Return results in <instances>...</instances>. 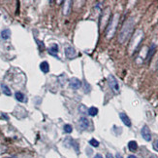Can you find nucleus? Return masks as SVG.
Listing matches in <instances>:
<instances>
[{
	"instance_id": "20e7f679",
	"label": "nucleus",
	"mask_w": 158,
	"mask_h": 158,
	"mask_svg": "<svg viewBox=\"0 0 158 158\" xmlns=\"http://www.w3.org/2000/svg\"><path fill=\"white\" fill-rule=\"evenodd\" d=\"M108 83H109V86L111 87V89L113 90L114 93H118L119 92V85H118V80H116L114 75L110 74L108 76Z\"/></svg>"
},
{
	"instance_id": "4468645a",
	"label": "nucleus",
	"mask_w": 158,
	"mask_h": 158,
	"mask_svg": "<svg viewBox=\"0 0 158 158\" xmlns=\"http://www.w3.org/2000/svg\"><path fill=\"white\" fill-rule=\"evenodd\" d=\"M1 89H2V92H3L4 95H6V96H12V92H11L10 88L8 87L6 84H1Z\"/></svg>"
},
{
	"instance_id": "f3484780",
	"label": "nucleus",
	"mask_w": 158,
	"mask_h": 158,
	"mask_svg": "<svg viewBox=\"0 0 158 158\" xmlns=\"http://www.w3.org/2000/svg\"><path fill=\"white\" fill-rule=\"evenodd\" d=\"M15 98L17 99V100H18V102H21V103L25 102V97H24V95L21 93V92H16Z\"/></svg>"
},
{
	"instance_id": "cd10ccee",
	"label": "nucleus",
	"mask_w": 158,
	"mask_h": 158,
	"mask_svg": "<svg viewBox=\"0 0 158 158\" xmlns=\"http://www.w3.org/2000/svg\"><path fill=\"white\" fill-rule=\"evenodd\" d=\"M150 158H157V157H156V156H151Z\"/></svg>"
},
{
	"instance_id": "0eeeda50",
	"label": "nucleus",
	"mask_w": 158,
	"mask_h": 158,
	"mask_svg": "<svg viewBox=\"0 0 158 158\" xmlns=\"http://www.w3.org/2000/svg\"><path fill=\"white\" fill-rule=\"evenodd\" d=\"M65 56H66L67 59L73 60L77 56V52L73 47H66L65 48Z\"/></svg>"
},
{
	"instance_id": "7ed1b4c3",
	"label": "nucleus",
	"mask_w": 158,
	"mask_h": 158,
	"mask_svg": "<svg viewBox=\"0 0 158 158\" xmlns=\"http://www.w3.org/2000/svg\"><path fill=\"white\" fill-rule=\"evenodd\" d=\"M118 21H119V14H114L113 17L111 18L110 21H109L107 28H106V35H107L109 39H111L114 35V33H116V28H118Z\"/></svg>"
},
{
	"instance_id": "dca6fc26",
	"label": "nucleus",
	"mask_w": 158,
	"mask_h": 158,
	"mask_svg": "<svg viewBox=\"0 0 158 158\" xmlns=\"http://www.w3.org/2000/svg\"><path fill=\"white\" fill-rule=\"evenodd\" d=\"M11 36V30L9 28H5L3 29V30L1 31V37H2V39H9Z\"/></svg>"
},
{
	"instance_id": "6ab92c4d",
	"label": "nucleus",
	"mask_w": 158,
	"mask_h": 158,
	"mask_svg": "<svg viewBox=\"0 0 158 158\" xmlns=\"http://www.w3.org/2000/svg\"><path fill=\"white\" fill-rule=\"evenodd\" d=\"M88 114L90 116H95L98 114V108L95 107H91L90 108H88Z\"/></svg>"
},
{
	"instance_id": "2eb2a0df",
	"label": "nucleus",
	"mask_w": 158,
	"mask_h": 158,
	"mask_svg": "<svg viewBox=\"0 0 158 158\" xmlns=\"http://www.w3.org/2000/svg\"><path fill=\"white\" fill-rule=\"evenodd\" d=\"M71 1H66L64 2V6H63V14L64 15H68L70 13L71 10Z\"/></svg>"
},
{
	"instance_id": "393cba45",
	"label": "nucleus",
	"mask_w": 158,
	"mask_h": 158,
	"mask_svg": "<svg viewBox=\"0 0 158 158\" xmlns=\"http://www.w3.org/2000/svg\"><path fill=\"white\" fill-rule=\"evenodd\" d=\"M86 151H88V154L89 155V156H90V155L92 154V150H90V151H89V149H88H88H86Z\"/></svg>"
},
{
	"instance_id": "9b49d317",
	"label": "nucleus",
	"mask_w": 158,
	"mask_h": 158,
	"mask_svg": "<svg viewBox=\"0 0 158 158\" xmlns=\"http://www.w3.org/2000/svg\"><path fill=\"white\" fill-rule=\"evenodd\" d=\"M40 69L42 72L44 73H48L50 71V65H49L48 62H42L40 64Z\"/></svg>"
},
{
	"instance_id": "ddd939ff",
	"label": "nucleus",
	"mask_w": 158,
	"mask_h": 158,
	"mask_svg": "<svg viewBox=\"0 0 158 158\" xmlns=\"http://www.w3.org/2000/svg\"><path fill=\"white\" fill-rule=\"evenodd\" d=\"M128 148L130 151H136L138 149V143L135 141H130L128 143Z\"/></svg>"
},
{
	"instance_id": "1a4fd4ad",
	"label": "nucleus",
	"mask_w": 158,
	"mask_h": 158,
	"mask_svg": "<svg viewBox=\"0 0 158 158\" xmlns=\"http://www.w3.org/2000/svg\"><path fill=\"white\" fill-rule=\"evenodd\" d=\"M57 53H58V45L55 44V43H53V44L49 48V54H51V56H53V57H55V58L58 59V57H57Z\"/></svg>"
},
{
	"instance_id": "412c9836",
	"label": "nucleus",
	"mask_w": 158,
	"mask_h": 158,
	"mask_svg": "<svg viewBox=\"0 0 158 158\" xmlns=\"http://www.w3.org/2000/svg\"><path fill=\"white\" fill-rule=\"evenodd\" d=\"M89 144H90L91 146H93V148H98V146H99V141H96L95 139H91V140L89 141Z\"/></svg>"
},
{
	"instance_id": "bb28decb",
	"label": "nucleus",
	"mask_w": 158,
	"mask_h": 158,
	"mask_svg": "<svg viewBox=\"0 0 158 158\" xmlns=\"http://www.w3.org/2000/svg\"><path fill=\"white\" fill-rule=\"evenodd\" d=\"M127 158H136V156H135V155H129V156H128Z\"/></svg>"
},
{
	"instance_id": "9d476101",
	"label": "nucleus",
	"mask_w": 158,
	"mask_h": 158,
	"mask_svg": "<svg viewBox=\"0 0 158 158\" xmlns=\"http://www.w3.org/2000/svg\"><path fill=\"white\" fill-rule=\"evenodd\" d=\"M80 127L83 130L88 129L89 127V120L86 117H81L80 118Z\"/></svg>"
},
{
	"instance_id": "6e6552de",
	"label": "nucleus",
	"mask_w": 158,
	"mask_h": 158,
	"mask_svg": "<svg viewBox=\"0 0 158 158\" xmlns=\"http://www.w3.org/2000/svg\"><path fill=\"white\" fill-rule=\"evenodd\" d=\"M119 117H120V119H121V121L123 122L125 126H127V127H131V120H130V118L128 117L126 114H125L124 112H120L119 113Z\"/></svg>"
},
{
	"instance_id": "39448f33",
	"label": "nucleus",
	"mask_w": 158,
	"mask_h": 158,
	"mask_svg": "<svg viewBox=\"0 0 158 158\" xmlns=\"http://www.w3.org/2000/svg\"><path fill=\"white\" fill-rule=\"evenodd\" d=\"M141 135H142V137L144 138V140L145 141H151V132H150L149 128L146 126V125H145V126L142 128Z\"/></svg>"
},
{
	"instance_id": "5701e85b",
	"label": "nucleus",
	"mask_w": 158,
	"mask_h": 158,
	"mask_svg": "<svg viewBox=\"0 0 158 158\" xmlns=\"http://www.w3.org/2000/svg\"><path fill=\"white\" fill-rule=\"evenodd\" d=\"M106 158H114V156L111 153H108L107 155H106Z\"/></svg>"
},
{
	"instance_id": "f03ea898",
	"label": "nucleus",
	"mask_w": 158,
	"mask_h": 158,
	"mask_svg": "<svg viewBox=\"0 0 158 158\" xmlns=\"http://www.w3.org/2000/svg\"><path fill=\"white\" fill-rule=\"evenodd\" d=\"M144 36H145V34H144V31L141 30V29H138L137 31L135 32L134 35L132 36V39L131 41H130V44H129V48H128V51L130 52V54H134L136 51H137V49L139 48V46L142 43L144 39Z\"/></svg>"
},
{
	"instance_id": "f257e3e1",
	"label": "nucleus",
	"mask_w": 158,
	"mask_h": 158,
	"mask_svg": "<svg viewBox=\"0 0 158 158\" xmlns=\"http://www.w3.org/2000/svg\"><path fill=\"white\" fill-rule=\"evenodd\" d=\"M135 26V21L134 18H129L128 20L125 21V23L123 24L121 28V30L119 32V36H118V41L119 43L123 44L128 40V38L131 36L132 31L134 29Z\"/></svg>"
},
{
	"instance_id": "a878e982",
	"label": "nucleus",
	"mask_w": 158,
	"mask_h": 158,
	"mask_svg": "<svg viewBox=\"0 0 158 158\" xmlns=\"http://www.w3.org/2000/svg\"><path fill=\"white\" fill-rule=\"evenodd\" d=\"M116 158H123V157H122L119 153H118V154H116Z\"/></svg>"
},
{
	"instance_id": "4be33fe9",
	"label": "nucleus",
	"mask_w": 158,
	"mask_h": 158,
	"mask_svg": "<svg viewBox=\"0 0 158 158\" xmlns=\"http://www.w3.org/2000/svg\"><path fill=\"white\" fill-rule=\"evenodd\" d=\"M153 149H154L155 151L158 152V140H156L153 143Z\"/></svg>"
},
{
	"instance_id": "aec40b11",
	"label": "nucleus",
	"mask_w": 158,
	"mask_h": 158,
	"mask_svg": "<svg viewBox=\"0 0 158 158\" xmlns=\"http://www.w3.org/2000/svg\"><path fill=\"white\" fill-rule=\"evenodd\" d=\"M73 131V127L71 126L70 124H65L64 125V132L67 133V134H70V133H72Z\"/></svg>"
},
{
	"instance_id": "f8f14e48",
	"label": "nucleus",
	"mask_w": 158,
	"mask_h": 158,
	"mask_svg": "<svg viewBox=\"0 0 158 158\" xmlns=\"http://www.w3.org/2000/svg\"><path fill=\"white\" fill-rule=\"evenodd\" d=\"M155 49H156V46H155L154 44H152V45L150 46V48L148 49V55H146V61H148V62L150 61V59L152 58V56L154 55Z\"/></svg>"
},
{
	"instance_id": "b1692460",
	"label": "nucleus",
	"mask_w": 158,
	"mask_h": 158,
	"mask_svg": "<svg viewBox=\"0 0 158 158\" xmlns=\"http://www.w3.org/2000/svg\"><path fill=\"white\" fill-rule=\"evenodd\" d=\"M94 158H103V156H102L101 154H96V155L94 156Z\"/></svg>"
},
{
	"instance_id": "a211bd4d",
	"label": "nucleus",
	"mask_w": 158,
	"mask_h": 158,
	"mask_svg": "<svg viewBox=\"0 0 158 158\" xmlns=\"http://www.w3.org/2000/svg\"><path fill=\"white\" fill-rule=\"evenodd\" d=\"M83 91H84V93L85 94H88L89 92H90V90H91L90 85H89V84L88 83V81H85V80H83Z\"/></svg>"
},
{
	"instance_id": "423d86ee",
	"label": "nucleus",
	"mask_w": 158,
	"mask_h": 158,
	"mask_svg": "<svg viewBox=\"0 0 158 158\" xmlns=\"http://www.w3.org/2000/svg\"><path fill=\"white\" fill-rule=\"evenodd\" d=\"M69 85H70V87H71L72 89L78 90V89H80L81 87V81L80 80V79L73 77V78H71V79H70Z\"/></svg>"
}]
</instances>
